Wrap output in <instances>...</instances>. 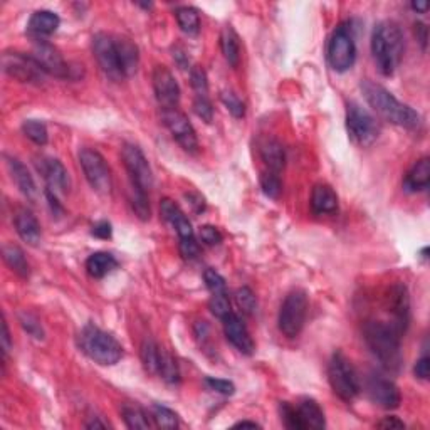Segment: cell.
Masks as SVG:
<instances>
[{"label": "cell", "instance_id": "obj_15", "mask_svg": "<svg viewBox=\"0 0 430 430\" xmlns=\"http://www.w3.org/2000/svg\"><path fill=\"white\" fill-rule=\"evenodd\" d=\"M366 393L373 404L380 405L382 409L392 410L398 409L402 402V395L398 386L392 380L380 377V375H370L366 378Z\"/></svg>", "mask_w": 430, "mask_h": 430}, {"label": "cell", "instance_id": "obj_43", "mask_svg": "<svg viewBox=\"0 0 430 430\" xmlns=\"http://www.w3.org/2000/svg\"><path fill=\"white\" fill-rule=\"evenodd\" d=\"M190 84L191 88L197 91L198 96H207V91H209V81H207V74L200 66L190 68Z\"/></svg>", "mask_w": 430, "mask_h": 430}, {"label": "cell", "instance_id": "obj_27", "mask_svg": "<svg viewBox=\"0 0 430 430\" xmlns=\"http://www.w3.org/2000/svg\"><path fill=\"white\" fill-rule=\"evenodd\" d=\"M430 183V160L427 156L420 158L418 162L409 170V174L405 175L404 180V189L406 191H417L425 190Z\"/></svg>", "mask_w": 430, "mask_h": 430}, {"label": "cell", "instance_id": "obj_44", "mask_svg": "<svg viewBox=\"0 0 430 430\" xmlns=\"http://www.w3.org/2000/svg\"><path fill=\"white\" fill-rule=\"evenodd\" d=\"M194 111L202 121H205V123H212L214 108H212V103H210L207 96H198V95L195 96Z\"/></svg>", "mask_w": 430, "mask_h": 430}, {"label": "cell", "instance_id": "obj_25", "mask_svg": "<svg viewBox=\"0 0 430 430\" xmlns=\"http://www.w3.org/2000/svg\"><path fill=\"white\" fill-rule=\"evenodd\" d=\"M116 44V53H118V61L121 73L124 77H130L138 71L140 66V50L136 48V44L130 39L120 37L115 39Z\"/></svg>", "mask_w": 430, "mask_h": 430}, {"label": "cell", "instance_id": "obj_46", "mask_svg": "<svg viewBox=\"0 0 430 430\" xmlns=\"http://www.w3.org/2000/svg\"><path fill=\"white\" fill-rule=\"evenodd\" d=\"M203 283H205V286L209 288V291L212 295L225 292V279L215 269H205V272H203Z\"/></svg>", "mask_w": 430, "mask_h": 430}, {"label": "cell", "instance_id": "obj_8", "mask_svg": "<svg viewBox=\"0 0 430 430\" xmlns=\"http://www.w3.org/2000/svg\"><path fill=\"white\" fill-rule=\"evenodd\" d=\"M346 130L350 138L363 148L373 144L380 135V127H378L377 120L358 103L348 104Z\"/></svg>", "mask_w": 430, "mask_h": 430}, {"label": "cell", "instance_id": "obj_54", "mask_svg": "<svg viewBox=\"0 0 430 430\" xmlns=\"http://www.w3.org/2000/svg\"><path fill=\"white\" fill-rule=\"evenodd\" d=\"M378 429H405V424L397 417H385L377 424Z\"/></svg>", "mask_w": 430, "mask_h": 430}, {"label": "cell", "instance_id": "obj_22", "mask_svg": "<svg viewBox=\"0 0 430 430\" xmlns=\"http://www.w3.org/2000/svg\"><path fill=\"white\" fill-rule=\"evenodd\" d=\"M338 195L326 183H319L312 189L311 210L315 215H335L338 212Z\"/></svg>", "mask_w": 430, "mask_h": 430}, {"label": "cell", "instance_id": "obj_60", "mask_svg": "<svg viewBox=\"0 0 430 430\" xmlns=\"http://www.w3.org/2000/svg\"><path fill=\"white\" fill-rule=\"evenodd\" d=\"M106 427H108V424L106 422H101L100 417L93 418L91 422H88V424H86V429H106Z\"/></svg>", "mask_w": 430, "mask_h": 430}, {"label": "cell", "instance_id": "obj_50", "mask_svg": "<svg viewBox=\"0 0 430 430\" xmlns=\"http://www.w3.org/2000/svg\"><path fill=\"white\" fill-rule=\"evenodd\" d=\"M205 383L210 390H214V392H217V393L234 395V392H236V385L229 380H222V378L209 377V378H205Z\"/></svg>", "mask_w": 430, "mask_h": 430}, {"label": "cell", "instance_id": "obj_21", "mask_svg": "<svg viewBox=\"0 0 430 430\" xmlns=\"http://www.w3.org/2000/svg\"><path fill=\"white\" fill-rule=\"evenodd\" d=\"M160 214L162 217L165 218L168 224L171 225L175 230H177L180 239H187V237H194V229H191V224L183 210L170 198H163L160 202Z\"/></svg>", "mask_w": 430, "mask_h": 430}, {"label": "cell", "instance_id": "obj_45", "mask_svg": "<svg viewBox=\"0 0 430 430\" xmlns=\"http://www.w3.org/2000/svg\"><path fill=\"white\" fill-rule=\"evenodd\" d=\"M221 100H222V103L225 104V108L229 109V113L234 116V118H244V115H245L244 103H242V101L236 95H234V93L224 91L221 95Z\"/></svg>", "mask_w": 430, "mask_h": 430}, {"label": "cell", "instance_id": "obj_40", "mask_svg": "<svg viewBox=\"0 0 430 430\" xmlns=\"http://www.w3.org/2000/svg\"><path fill=\"white\" fill-rule=\"evenodd\" d=\"M236 301H237V306L241 308V311L244 312V315L252 316L254 312H256V310H257V299H256V295H254L251 288L244 286V288L237 289Z\"/></svg>", "mask_w": 430, "mask_h": 430}, {"label": "cell", "instance_id": "obj_18", "mask_svg": "<svg viewBox=\"0 0 430 430\" xmlns=\"http://www.w3.org/2000/svg\"><path fill=\"white\" fill-rule=\"evenodd\" d=\"M224 321V333L225 338L236 346L237 351H241L242 355H252L254 353V342H252V336L245 328V324L242 323V319L234 312H230Z\"/></svg>", "mask_w": 430, "mask_h": 430}, {"label": "cell", "instance_id": "obj_58", "mask_svg": "<svg viewBox=\"0 0 430 430\" xmlns=\"http://www.w3.org/2000/svg\"><path fill=\"white\" fill-rule=\"evenodd\" d=\"M415 36H417V41L420 42L422 49H427V27H425V24H422V22H417L415 24Z\"/></svg>", "mask_w": 430, "mask_h": 430}, {"label": "cell", "instance_id": "obj_59", "mask_svg": "<svg viewBox=\"0 0 430 430\" xmlns=\"http://www.w3.org/2000/svg\"><path fill=\"white\" fill-rule=\"evenodd\" d=\"M234 429H261V425L251 420H242V422H237V424L234 425Z\"/></svg>", "mask_w": 430, "mask_h": 430}, {"label": "cell", "instance_id": "obj_36", "mask_svg": "<svg viewBox=\"0 0 430 430\" xmlns=\"http://www.w3.org/2000/svg\"><path fill=\"white\" fill-rule=\"evenodd\" d=\"M158 375L167 383H171V385H175V383L180 382V368H178L177 359L171 357V355L165 350H162V357H160Z\"/></svg>", "mask_w": 430, "mask_h": 430}, {"label": "cell", "instance_id": "obj_52", "mask_svg": "<svg viewBox=\"0 0 430 430\" xmlns=\"http://www.w3.org/2000/svg\"><path fill=\"white\" fill-rule=\"evenodd\" d=\"M111 224L109 222H100V224H96L95 227H93L91 234L93 236L100 237V239H109L111 237Z\"/></svg>", "mask_w": 430, "mask_h": 430}, {"label": "cell", "instance_id": "obj_32", "mask_svg": "<svg viewBox=\"0 0 430 430\" xmlns=\"http://www.w3.org/2000/svg\"><path fill=\"white\" fill-rule=\"evenodd\" d=\"M160 357H162V348L151 338H144L140 348V358H142L143 368L150 375H158Z\"/></svg>", "mask_w": 430, "mask_h": 430}, {"label": "cell", "instance_id": "obj_39", "mask_svg": "<svg viewBox=\"0 0 430 430\" xmlns=\"http://www.w3.org/2000/svg\"><path fill=\"white\" fill-rule=\"evenodd\" d=\"M261 189L269 198H279L281 191H283V182H281L279 175L272 174V171H264L261 175Z\"/></svg>", "mask_w": 430, "mask_h": 430}, {"label": "cell", "instance_id": "obj_33", "mask_svg": "<svg viewBox=\"0 0 430 430\" xmlns=\"http://www.w3.org/2000/svg\"><path fill=\"white\" fill-rule=\"evenodd\" d=\"M175 17H177L178 27L189 36H197L200 30V17L198 12L191 7H178L175 10Z\"/></svg>", "mask_w": 430, "mask_h": 430}, {"label": "cell", "instance_id": "obj_37", "mask_svg": "<svg viewBox=\"0 0 430 430\" xmlns=\"http://www.w3.org/2000/svg\"><path fill=\"white\" fill-rule=\"evenodd\" d=\"M22 133H24L30 142L39 144V147H44L49 140L48 128H46V124L39 120H26L24 123H22Z\"/></svg>", "mask_w": 430, "mask_h": 430}, {"label": "cell", "instance_id": "obj_2", "mask_svg": "<svg viewBox=\"0 0 430 430\" xmlns=\"http://www.w3.org/2000/svg\"><path fill=\"white\" fill-rule=\"evenodd\" d=\"M404 36L400 27L393 22L383 21L375 26L371 32V54L383 76H392L404 56Z\"/></svg>", "mask_w": 430, "mask_h": 430}, {"label": "cell", "instance_id": "obj_17", "mask_svg": "<svg viewBox=\"0 0 430 430\" xmlns=\"http://www.w3.org/2000/svg\"><path fill=\"white\" fill-rule=\"evenodd\" d=\"M36 167L39 174L48 183L49 190L56 191V194H68L71 182H69L68 170L59 160L53 158V156H39L36 160Z\"/></svg>", "mask_w": 430, "mask_h": 430}, {"label": "cell", "instance_id": "obj_35", "mask_svg": "<svg viewBox=\"0 0 430 430\" xmlns=\"http://www.w3.org/2000/svg\"><path fill=\"white\" fill-rule=\"evenodd\" d=\"M151 418H153L155 425L160 429H167V430H174L180 425L178 415L170 410L165 405H153L151 406Z\"/></svg>", "mask_w": 430, "mask_h": 430}, {"label": "cell", "instance_id": "obj_24", "mask_svg": "<svg viewBox=\"0 0 430 430\" xmlns=\"http://www.w3.org/2000/svg\"><path fill=\"white\" fill-rule=\"evenodd\" d=\"M296 413H298V420L301 425V430L306 429H324L326 427V420H324V413L321 406L312 398H303L298 405H296Z\"/></svg>", "mask_w": 430, "mask_h": 430}, {"label": "cell", "instance_id": "obj_55", "mask_svg": "<svg viewBox=\"0 0 430 430\" xmlns=\"http://www.w3.org/2000/svg\"><path fill=\"white\" fill-rule=\"evenodd\" d=\"M185 197L189 198L190 205L194 207V210L197 214H200V212H203V210H205V200H203V197H200L198 194H187Z\"/></svg>", "mask_w": 430, "mask_h": 430}, {"label": "cell", "instance_id": "obj_30", "mask_svg": "<svg viewBox=\"0 0 430 430\" xmlns=\"http://www.w3.org/2000/svg\"><path fill=\"white\" fill-rule=\"evenodd\" d=\"M116 265H118V261L109 252H95L86 261V271L95 279H101V277L109 274Z\"/></svg>", "mask_w": 430, "mask_h": 430}, {"label": "cell", "instance_id": "obj_5", "mask_svg": "<svg viewBox=\"0 0 430 430\" xmlns=\"http://www.w3.org/2000/svg\"><path fill=\"white\" fill-rule=\"evenodd\" d=\"M328 378L333 392L342 400L351 402L359 393V378L355 366L342 351H336L328 366Z\"/></svg>", "mask_w": 430, "mask_h": 430}, {"label": "cell", "instance_id": "obj_12", "mask_svg": "<svg viewBox=\"0 0 430 430\" xmlns=\"http://www.w3.org/2000/svg\"><path fill=\"white\" fill-rule=\"evenodd\" d=\"M162 120L163 124L167 127V130L170 131L171 136H174L175 142H177L187 153H197L198 151L197 133H195L194 127H191L189 118L185 116V113L180 111L178 108L163 109Z\"/></svg>", "mask_w": 430, "mask_h": 430}, {"label": "cell", "instance_id": "obj_10", "mask_svg": "<svg viewBox=\"0 0 430 430\" xmlns=\"http://www.w3.org/2000/svg\"><path fill=\"white\" fill-rule=\"evenodd\" d=\"M121 158H123V165L130 175L131 189L150 194L151 187H153V174H151L150 163H148L143 151L136 144L127 143L121 148Z\"/></svg>", "mask_w": 430, "mask_h": 430}, {"label": "cell", "instance_id": "obj_41", "mask_svg": "<svg viewBox=\"0 0 430 430\" xmlns=\"http://www.w3.org/2000/svg\"><path fill=\"white\" fill-rule=\"evenodd\" d=\"M209 310L215 318H218V319L227 318L230 312H232V310H230V301L227 298V295H225V292H217V295H214L209 301Z\"/></svg>", "mask_w": 430, "mask_h": 430}, {"label": "cell", "instance_id": "obj_11", "mask_svg": "<svg viewBox=\"0 0 430 430\" xmlns=\"http://www.w3.org/2000/svg\"><path fill=\"white\" fill-rule=\"evenodd\" d=\"M2 69L12 80L29 84H42L48 76L32 56L22 53H3Z\"/></svg>", "mask_w": 430, "mask_h": 430}, {"label": "cell", "instance_id": "obj_14", "mask_svg": "<svg viewBox=\"0 0 430 430\" xmlns=\"http://www.w3.org/2000/svg\"><path fill=\"white\" fill-rule=\"evenodd\" d=\"M32 57L44 69L46 74H50V76L56 77H73V68L64 61L59 49L54 48L50 42L44 41V39H36L32 49Z\"/></svg>", "mask_w": 430, "mask_h": 430}, {"label": "cell", "instance_id": "obj_47", "mask_svg": "<svg viewBox=\"0 0 430 430\" xmlns=\"http://www.w3.org/2000/svg\"><path fill=\"white\" fill-rule=\"evenodd\" d=\"M279 412H281V418H283L284 425H286L288 429L301 430L298 413H296V406L288 404V402H283V404L279 405Z\"/></svg>", "mask_w": 430, "mask_h": 430}, {"label": "cell", "instance_id": "obj_38", "mask_svg": "<svg viewBox=\"0 0 430 430\" xmlns=\"http://www.w3.org/2000/svg\"><path fill=\"white\" fill-rule=\"evenodd\" d=\"M130 202L135 214L138 215V218H142V221H148V218H150L151 209H150V198H148L147 191L131 189Z\"/></svg>", "mask_w": 430, "mask_h": 430}, {"label": "cell", "instance_id": "obj_49", "mask_svg": "<svg viewBox=\"0 0 430 430\" xmlns=\"http://www.w3.org/2000/svg\"><path fill=\"white\" fill-rule=\"evenodd\" d=\"M198 237L205 245H218L222 242V234L221 230L214 225H202L198 230Z\"/></svg>", "mask_w": 430, "mask_h": 430}, {"label": "cell", "instance_id": "obj_48", "mask_svg": "<svg viewBox=\"0 0 430 430\" xmlns=\"http://www.w3.org/2000/svg\"><path fill=\"white\" fill-rule=\"evenodd\" d=\"M180 254L183 259H195L200 254V245H198L197 239L194 237H187V239H180Z\"/></svg>", "mask_w": 430, "mask_h": 430}, {"label": "cell", "instance_id": "obj_4", "mask_svg": "<svg viewBox=\"0 0 430 430\" xmlns=\"http://www.w3.org/2000/svg\"><path fill=\"white\" fill-rule=\"evenodd\" d=\"M80 346L86 357L100 365H116L123 358V346L118 339L106 331L100 330L95 324H88L80 335Z\"/></svg>", "mask_w": 430, "mask_h": 430}, {"label": "cell", "instance_id": "obj_9", "mask_svg": "<svg viewBox=\"0 0 430 430\" xmlns=\"http://www.w3.org/2000/svg\"><path fill=\"white\" fill-rule=\"evenodd\" d=\"M77 158H80V165L83 168L89 187L96 194L108 195L111 191L113 182L106 160L103 158V155L97 150H93V148H81Z\"/></svg>", "mask_w": 430, "mask_h": 430}, {"label": "cell", "instance_id": "obj_31", "mask_svg": "<svg viewBox=\"0 0 430 430\" xmlns=\"http://www.w3.org/2000/svg\"><path fill=\"white\" fill-rule=\"evenodd\" d=\"M2 254L6 264L12 269L15 274H19L21 277H29L30 268L29 263H27L24 252H22V249H19L17 245L14 244H7L6 247H3Z\"/></svg>", "mask_w": 430, "mask_h": 430}, {"label": "cell", "instance_id": "obj_28", "mask_svg": "<svg viewBox=\"0 0 430 430\" xmlns=\"http://www.w3.org/2000/svg\"><path fill=\"white\" fill-rule=\"evenodd\" d=\"M59 24L61 19L57 14L50 12V10H37L29 21V32L37 37H46L56 32Z\"/></svg>", "mask_w": 430, "mask_h": 430}, {"label": "cell", "instance_id": "obj_7", "mask_svg": "<svg viewBox=\"0 0 430 430\" xmlns=\"http://www.w3.org/2000/svg\"><path fill=\"white\" fill-rule=\"evenodd\" d=\"M328 61L336 73H345L353 68L357 61V46H355L350 24L336 27L328 44Z\"/></svg>", "mask_w": 430, "mask_h": 430}, {"label": "cell", "instance_id": "obj_56", "mask_svg": "<svg viewBox=\"0 0 430 430\" xmlns=\"http://www.w3.org/2000/svg\"><path fill=\"white\" fill-rule=\"evenodd\" d=\"M171 53H174V59L180 66V68L182 69L189 68V56L185 54V50H183L182 48H174L171 49Z\"/></svg>", "mask_w": 430, "mask_h": 430}, {"label": "cell", "instance_id": "obj_53", "mask_svg": "<svg viewBox=\"0 0 430 430\" xmlns=\"http://www.w3.org/2000/svg\"><path fill=\"white\" fill-rule=\"evenodd\" d=\"M46 197H48L50 212H53L54 215H62V214H64V209H62V205H61L59 200H57V197H56V191L46 189Z\"/></svg>", "mask_w": 430, "mask_h": 430}, {"label": "cell", "instance_id": "obj_34", "mask_svg": "<svg viewBox=\"0 0 430 430\" xmlns=\"http://www.w3.org/2000/svg\"><path fill=\"white\" fill-rule=\"evenodd\" d=\"M121 415H123L124 424L128 425L130 429H150V418H148L147 413L142 406L133 405V404H124L123 409H121Z\"/></svg>", "mask_w": 430, "mask_h": 430}, {"label": "cell", "instance_id": "obj_6", "mask_svg": "<svg viewBox=\"0 0 430 430\" xmlns=\"http://www.w3.org/2000/svg\"><path fill=\"white\" fill-rule=\"evenodd\" d=\"M308 315V296L306 292L296 289L291 291L284 299L277 316L279 330L286 338H296L303 331Z\"/></svg>", "mask_w": 430, "mask_h": 430}, {"label": "cell", "instance_id": "obj_20", "mask_svg": "<svg viewBox=\"0 0 430 430\" xmlns=\"http://www.w3.org/2000/svg\"><path fill=\"white\" fill-rule=\"evenodd\" d=\"M14 225H15V230H17L19 237H21L24 242H27V244L32 245V247H36V245L41 244V239H42L41 224H39L36 215L30 212V210L19 209L14 217Z\"/></svg>", "mask_w": 430, "mask_h": 430}, {"label": "cell", "instance_id": "obj_61", "mask_svg": "<svg viewBox=\"0 0 430 430\" xmlns=\"http://www.w3.org/2000/svg\"><path fill=\"white\" fill-rule=\"evenodd\" d=\"M412 9L417 10V12H425L429 9L427 2H412Z\"/></svg>", "mask_w": 430, "mask_h": 430}, {"label": "cell", "instance_id": "obj_19", "mask_svg": "<svg viewBox=\"0 0 430 430\" xmlns=\"http://www.w3.org/2000/svg\"><path fill=\"white\" fill-rule=\"evenodd\" d=\"M389 306L390 312H392L393 316L392 324L400 331V333H405L410 321V298L409 291H406L404 284H395V286L390 289Z\"/></svg>", "mask_w": 430, "mask_h": 430}, {"label": "cell", "instance_id": "obj_16", "mask_svg": "<svg viewBox=\"0 0 430 430\" xmlns=\"http://www.w3.org/2000/svg\"><path fill=\"white\" fill-rule=\"evenodd\" d=\"M153 89L160 106L163 109L177 108L180 103V86L175 76L165 66H156L153 69Z\"/></svg>", "mask_w": 430, "mask_h": 430}, {"label": "cell", "instance_id": "obj_3", "mask_svg": "<svg viewBox=\"0 0 430 430\" xmlns=\"http://www.w3.org/2000/svg\"><path fill=\"white\" fill-rule=\"evenodd\" d=\"M365 342L375 358L389 371H398L402 365L400 336L402 333L392 323L368 321L365 324Z\"/></svg>", "mask_w": 430, "mask_h": 430}, {"label": "cell", "instance_id": "obj_42", "mask_svg": "<svg viewBox=\"0 0 430 430\" xmlns=\"http://www.w3.org/2000/svg\"><path fill=\"white\" fill-rule=\"evenodd\" d=\"M19 321H21V326L24 328V330L32 336V338H36V339L44 338V330H42L41 323H39V319L36 318V316H32L30 312L24 311L19 315Z\"/></svg>", "mask_w": 430, "mask_h": 430}, {"label": "cell", "instance_id": "obj_29", "mask_svg": "<svg viewBox=\"0 0 430 430\" xmlns=\"http://www.w3.org/2000/svg\"><path fill=\"white\" fill-rule=\"evenodd\" d=\"M221 49L230 68H237L241 62L239 36L232 26H225L221 32Z\"/></svg>", "mask_w": 430, "mask_h": 430}, {"label": "cell", "instance_id": "obj_23", "mask_svg": "<svg viewBox=\"0 0 430 430\" xmlns=\"http://www.w3.org/2000/svg\"><path fill=\"white\" fill-rule=\"evenodd\" d=\"M7 168H9V174L12 180L17 185V189L26 195L29 200H36L37 198V187L36 182H34L32 175L29 174L27 167L21 160L14 158V156H7Z\"/></svg>", "mask_w": 430, "mask_h": 430}, {"label": "cell", "instance_id": "obj_13", "mask_svg": "<svg viewBox=\"0 0 430 430\" xmlns=\"http://www.w3.org/2000/svg\"><path fill=\"white\" fill-rule=\"evenodd\" d=\"M93 53H95V57L97 64H100L101 71L106 74L109 80L116 81V83L123 80L124 76L120 68L115 39L109 37L108 34L97 32L96 36L93 37Z\"/></svg>", "mask_w": 430, "mask_h": 430}, {"label": "cell", "instance_id": "obj_57", "mask_svg": "<svg viewBox=\"0 0 430 430\" xmlns=\"http://www.w3.org/2000/svg\"><path fill=\"white\" fill-rule=\"evenodd\" d=\"M2 348H3V357H7V353L12 348V343H10V333H9V326H7L6 319L2 323Z\"/></svg>", "mask_w": 430, "mask_h": 430}, {"label": "cell", "instance_id": "obj_1", "mask_svg": "<svg viewBox=\"0 0 430 430\" xmlns=\"http://www.w3.org/2000/svg\"><path fill=\"white\" fill-rule=\"evenodd\" d=\"M362 91L366 103L370 104L371 109L380 118L392 124H397V127L406 128V130H415V128H418V124H420V115H418L415 109L410 108L409 104L398 101L382 84L366 80L362 83Z\"/></svg>", "mask_w": 430, "mask_h": 430}, {"label": "cell", "instance_id": "obj_26", "mask_svg": "<svg viewBox=\"0 0 430 430\" xmlns=\"http://www.w3.org/2000/svg\"><path fill=\"white\" fill-rule=\"evenodd\" d=\"M261 158L265 163L269 171L279 175L286 165V153H284L283 144L277 142L276 138H265L261 143Z\"/></svg>", "mask_w": 430, "mask_h": 430}, {"label": "cell", "instance_id": "obj_51", "mask_svg": "<svg viewBox=\"0 0 430 430\" xmlns=\"http://www.w3.org/2000/svg\"><path fill=\"white\" fill-rule=\"evenodd\" d=\"M413 371H415L417 378H420V380H427L429 375H430V359H429L427 355H424V357L417 359L415 368H413Z\"/></svg>", "mask_w": 430, "mask_h": 430}]
</instances>
